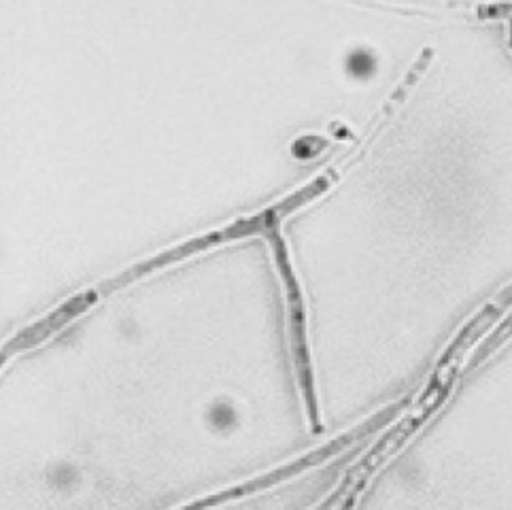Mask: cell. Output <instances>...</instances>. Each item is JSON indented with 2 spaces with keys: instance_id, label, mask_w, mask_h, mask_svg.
I'll use <instances>...</instances> for the list:
<instances>
[{
  "instance_id": "3957f363",
  "label": "cell",
  "mask_w": 512,
  "mask_h": 510,
  "mask_svg": "<svg viewBox=\"0 0 512 510\" xmlns=\"http://www.w3.org/2000/svg\"><path fill=\"white\" fill-rule=\"evenodd\" d=\"M400 406H402V404H400ZM400 406H398V408H396V406L389 408V411H385V413L377 415L374 419L366 421L364 425H360V428H355L353 432L345 434L343 438H338V440H334V442H328V445H323V447H319L317 451H313V453H309V455H304V457L296 459V462H292V464H287V466H283V468H279V470H275V472H268V474L260 476V479H255V481H251V483H245V485H241V487H234V489H230V491H224V493H221V496H217V498L202 500V502H196V504H192V506L202 508V506L219 504V502L230 500V498L245 496V493H255V491L266 489V487L275 485V483H279V481H285V479H289V476H296V474L304 472L306 468H311V466H315V464H321L323 459H330L332 455H336L338 451H343L347 445H351V442H355L357 438H362V436H366L368 432H372L374 425H377V423L387 421L396 411H400Z\"/></svg>"
},
{
  "instance_id": "7a4b0ae2",
  "label": "cell",
  "mask_w": 512,
  "mask_h": 510,
  "mask_svg": "<svg viewBox=\"0 0 512 510\" xmlns=\"http://www.w3.org/2000/svg\"><path fill=\"white\" fill-rule=\"evenodd\" d=\"M275 215H277V211L270 209V211H266V213H262V215H258V217H253V219H241V221H236L234 226H230V228H226V230H219V232H213V234H207V236L194 238V241H187V243H183V245H179V247H175V249H170V251H166V253L156 255V258L147 260L145 264H139V266H134V268L126 270L124 275H119L117 279H113V281L107 283V285H102L100 289H105V292H115L117 287L128 285V283H132L134 279H139V277H143V275H149L151 270L168 266L170 262L183 260V258H187V255L200 253V251L209 249V247H213V245H217V243L236 241V238H245V236H251V234H255V232H264L266 226H268V221H270L272 217H275Z\"/></svg>"
},
{
  "instance_id": "8992f818",
  "label": "cell",
  "mask_w": 512,
  "mask_h": 510,
  "mask_svg": "<svg viewBox=\"0 0 512 510\" xmlns=\"http://www.w3.org/2000/svg\"><path fill=\"white\" fill-rule=\"evenodd\" d=\"M510 43H512V28H510Z\"/></svg>"
},
{
  "instance_id": "6da1fadb",
  "label": "cell",
  "mask_w": 512,
  "mask_h": 510,
  "mask_svg": "<svg viewBox=\"0 0 512 510\" xmlns=\"http://www.w3.org/2000/svg\"><path fill=\"white\" fill-rule=\"evenodd\" d=\"M268 243L272 245V251H275V260L279 266V275L285 287V300H287V317H289V338H292V353H294V364H296V374H298V383L304 396L306 404V413H309L311 428L315 432H321V423H319V411H317V398H315V381H313V368H311V353H309V343H306V326H304V306H302V294H300V285L296 281L292 262H289V255L285 249V243L279 232V215L272 217L268 221V226L264 230Z\"/></svg>"
},
{
  "instance_id": "277c9868",
  "label": "cell",
  "mask_w": 512,
  "mask_h": 510,
  "mask_svg": "<svg viewBox=\"0 0 512 510\" xmlns=\"http://www.w3.org/2000/svg\"><path fill=\"white\" fill-rule=\"evenodd\" d=\"M98 300V292H85L73 300H68L66 304H62L60 309L56 313L47 315L45 319L37 321L34 326H30L28 330H24L22 334H17L11 343L3 349V357L7 360V357H11L13 353L17 351H24V349H30L34 345L43 343L45 338H49L51 334H56L58 330H62L64 326H68L73 319H77L81 313H85L90 309V306Z\"/></svg>"
},
{
  "instance_id": "5b68a950",
  "label": "cell",
  "mask_w": 512,
  "mask_h": 510,
  "mask_svg": "<svg viewBox=\"0 0 512 510\" xmlns=\"http://www.w3.org/2000/svg\"><path fill=\"white\" fill-rule=\"evenodd\" d=\"M510 338H512V315H510L504 323H500V328H498L496 332H493L489 338H485V343L481 345L479 351H476V353L472 355V360H470V364L466 366V370L470 372V370H474V368H479L491 353H496L502 345L508 343Z\"/></svg>"
}]
</instances>
